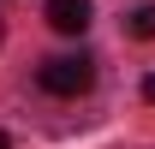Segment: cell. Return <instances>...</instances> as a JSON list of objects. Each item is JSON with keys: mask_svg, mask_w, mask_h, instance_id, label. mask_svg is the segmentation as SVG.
<instances>
[{"mask_svg": "<svg viewBox=\"0 0 155 149\" xmlns=\"http://www.w3.org/2000/svg\"><path fill=\"white\" fill-rule=\"evenodd\" d=\"M0 149H12V137H6V131H0Z\"/></svg>", "mask_w": 155, "mask_h": 149, "instance_id": "5b68a950", "label": "cell"}, {"mask_svg": "<svg viewBox=\"0 0 155 149\" xmlns=\"http://www.w3.org/2000/svg\"><path fill=\"white\" fill-rule=\"evenodd\" d=\"M90 12H96L90 0H48V24L60 36H84L90 30Z\"/></svg>", "mask_w": 155, "mask_h": 149, "instance_id": "7a4b0ae2", "label": "cell"}, {"mask_svg": "<svg viewBox=\"0 0 155 149\" xmlns=\"http://www.w3.org/2000/svg\"><path fill=\"white\" fill-rule=\"evenodd\" d=\"M143 95H149V101H155V72H149V78H143Z\"/></svg>", "mask_w": 155, "mask_h": 149, "instance_id": "277c9868", "label": "cell"}, {"mask_svg": "<svg viewBox=\"0 0 155 149\" xmlns=\"http://www.w3.org/2000/svg\"><path fill=\"white\" fill-rule=\"evenodd\" d=\"M36 78H42L48 95H84L90 84H96V60H90V54H54Z\"/></svg>", "mask_w": 155, "mask_h": 149, "instance_id": "6da1fadb", "label": "cell"}, {"mask_svg": "<svg viewBox=\"0 0 155 149\" xmlns=\"http://www.w3.org/2000/svg\"><path fill=\"white\" fill-rule=\"evenodd\" d=\"M125 36H137V42L155 36V0H143V6H131V12H125Z\"/></svg>", "mask_w": 155, "mask_h": 149, "instance_id": "3957f363", "label": "cell"}]
</instances>
